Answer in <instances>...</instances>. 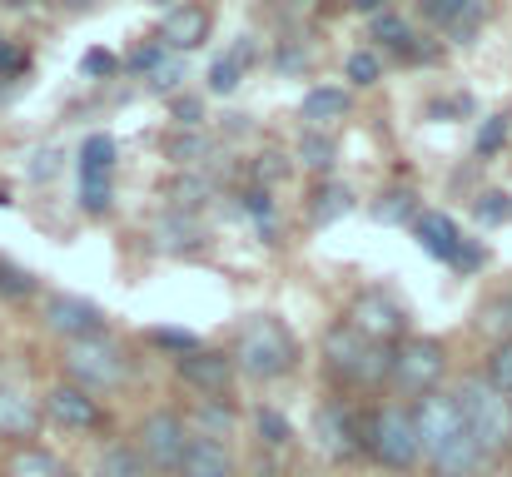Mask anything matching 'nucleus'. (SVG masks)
<instances>
[{
	"label": "nucleus",
	"mask_w": 512,
	"mask_h": 477,
	"mask_svg": "<svg viewBox=\"0 0 512 477\" xmlns=\"http://www.w3.org/2000/svg\"><path fill=\"white\" fill-rule=\"evenodd\" d=\"M413 423H418V443H423V468L433 477H478L488 463L468 433V418L458 408L453 393H428L413 403Z\"/></svg>",
	"instance_id": "1"
},
{
	"label": "nucleus",
	"mask_w": 512,
	"mask_h": 477,
	"mask_svg": "<svg viewBox=\"0 0 512 477\" xmlns=\"http://www.w3.org/2000/svg\"><path fill=\"white\" fill-rule=\"evenodd\" d=\"M463 418H468V433L478 443V453L493 463V458H508L512 453V398H503L488 378H463L453 388Z\"/></svg>",
	"instance_id": "2"
},
{
	"label": "nucleus",
	"mask_w": 512,
	"mask_h": 477,
	"mask_svg": "<svg viewBox=\"0 0 512 477\" xmlns=\"http://www.w3.org/2000/svg\"><path fill=\"white\" fill-rule=\"evenodd\" d=\"M363 453H368L373 463H383L388 473H413V468H423V443H418L413 408H403V403L373 408L368 423H363Z\"/></svg>",
	"instance_id": "3"
},
{
	"label": "nucleus",
	"mask_w": 512,
	"mask_h": 477,
	"mask_svg": "<svg viewBox=\"0 0 512 477\" xmlns=\"http://www.w3.org/2000/svg\"><path fill=\"white\" fill-rule=\"evenodd\" d=\"M324 363L329 373L343 378L348 388H373L393 373V348L388 343H373L368 333H358L353 323H339L329 338H324Z\"/></svg>",
	"instance_id": "4"
},
{
	"label": "nucleus",
	"mask_w": 512,
	"mask_h": 477,
	"mask_svg": "<svg viewBox=\"0 0 512 477\" xmlns=\"http://www.w3.org/2000/svg\"><path fill=\"white\" fill-rule=\"evenodd\" d=\"M299 363V338L279 318H249L234 338V368L249 378H284Z\"/></svg>",
	"instance_id": "5"
},
{
	"label": "nucleus",
	"mask_w": 512,
	"mask_h": 477,
	"mask_svg": "<svg viewBox=\"0 0 512 477\" xmlns=\"http://www.w3.org/2000/svg\"><path fill=\"white\" fill-rule=\"evenodd\" d=\"M189 443H194L189 423L179 413H165V408L160 413H145V423L135 428V448H140V458L150 463L155 477H179Z\"/></svg>",
	"instance_id": "6"
},
{
	"label": "nucleus",
	"mask_w": 512,
	"mask_h": 477,
	"mask_svg": "<svg viewBox=\"0 0 512 477\" xmlns=\"http://www.w3.org/2000/svg\"><path fill=\"white\" fill-rule=\"evenodd\" d=\"M443 368H448V348L438 338H403L393 348V373L388 378L403 398H428V393H438Z\"/></svg>",
	"instance_id": "7"
},
{
	"label": "nucleus",
	"mask_w": 512,
	"mask_h": 477,
	"mask_svg": "<svg viewBox=\"0 0 512 477\" xmlns=\"http://www.w3.org/2000/svg\"><path fill=\"white\" fill-rule=\"evenodd\" d=\"M65 373H70L75 388L105 393V388H120L130 368H125V353H120L110 338H80V343H70V353H65Z\"/></svg>",
	"instance_id": "8"
},
{
	"label": "nucleus",
	"mask_w": 512,
	"mask_h": 477,
	"mask_svg": "<svg viewBox=\"0 0 512 477\" xmlns=\"http://www.w3.org/2000/svg\"><path fill=\"white\" fill-rule=\"evenodd\" d=\"M348 323H353L358 333H368L373 343H393V338H403L408 314H403V304H398L393 294H383V289H368V294H358V299H353Z\"/></svg>",
	"instance_id": "9"
},
{
	"label": "nucleus",
	"mask_w": 512,
	"mask_h": 477,
	"mask_svg": "<svg viewBox=\"0 0 512 477\" xmlns=\"http://www.w3.org/2000/svg\"><path fill=\"white\" fill-rule=\"evenodd\" d=\"M45 418L55 428H70V433H85V428H100V403L95 393L75 388V383H55L45 393Z\"/></svg>",
	"instance_id": "10"
},
{
	"label": "nucleus",
	"mask_w": 512,
	"mask_h": 477,
	"mask_svg": "<svg viewBox=\"0 0 512 477\" xmlns=\"http://www.w3.org/2000/svg\"><path fill=\"white\" fill-rule=\"evenodd\" d=\"M179 378H184L194 393H204V398H224V393L234 388V358L209 353V348H194V353L179 358Z\"/></svg>",
	"instance_id": "11"
},
{
	"label": "nucleus",
	"mask_w": 512,
	"mask_h": 477,
	"mask_svg": "<svg viewBox=\"0 0 512 477\" xmlns=\"http://www.w3.org/2000/svg\"><path fill=\"white\" fill-rule=\"evenodd\" d=\"M45 328H50V333H65L70 343H80V338H100V309L85 304V299L55 294V299H45Z\"/></svg>",
	"instance_id": "12"
},
{
	"label": "nucleus",
	"mask_w": 512,
	"mask_h": 477,
	"mask_svg": "<svg viewBox=\"0 0 512 477\" xmlns=\"http://www.w3.org/2000/svg\"><path fill=\"white\" fill-rule=\"evenodd\" d=\"M319 443H324L329 458H353V453H363V423L334 403V408L319 413Z\"/></svg>",
	"instance_id": "13"
},
{
	"label": "nucleus",
	"mask_w": 512,
	"mask_h": 477,
	"mask_svg": "<svg viewBox=\"0 0 512 477\" xmlns=\"http://www.w3.org/2000/svg\"><path fill=\"white\" fill-rule=\"evenodd\" d=\"M40 433V408L35 398H25L20 388H0V438H10L15 448L30 443Z\"/></svg>",
	"instance_id": "14"
},
{
	"label": "nucleus",
	"mask_w": 512,
	"mask_h": 477,
	"mask_svg": "<svg viewBox=\"0 0 512 477\" xmlns=\"http://www.w3.org/2000/svg\"><path fill=\"white\" fill-rule=\"evenodd\" d=\"M179 477H234V453H229V443H224V438H199V433H194Z\"/></svg>",
	"instance_id": "15"
},
{
	"label": "nucleus",
	"mask_w": 512,
	"mask_h": 477,
	"mask_svg": "<svg viewBox=\"0 0 512 477\" xmlns=\"http://www.w3.org/2000/svg\"><path fill=\"white\" fill-rule=\"evenodd\" d=\"M204 40H209V15H204L199 5H174L170 15H165L160 45H170V50H194V45H204Z\"/></svg>",
	"instance_id": "16"
},
{
	"label": "nucleus",
	"mask_w": 512,
	"mask_h": 477,
	"mask_svg": "<svg viewBox=\"0 0 512 477\" xmlns=\"http://www.w3.org/2000/svg\"><path fill=\"white\" fill-rule=\"evenodd\" d=\"M413 234H418V244L433 254V259H458V249H463V239H458V224L448 219V214H418L413 219Z\"/></svg>",
	"instance_id": "17"
},
{
	"label": "nucleus",
	"mask_w": 512,
	"mask_h": 477,
	"mask_svg": "<svg viewBox=\"0 0 512 477\" xmlns=\"http://www.w3.org/2000/svg\"><path fill=\"white\" fill-rule=\"evenodd\" d=\"M5 477H70V468H65L50 448L20 443V448H10V458H5Z\"/></svg>",
	"instance_id": "18"
},
{
	"label": "nucleus",
	"mask_w": 512,
	"mask_h": 477,
	"mask_svg": "<svg viewBox=\"0 0 512 477\" xmlns=\"http://www.w3.org/2000/svg\"><path fill=\"white\" fill-rule=\"evenodd\" d=\"M95 477H155V473H150V463L140 458L135 443H110L100 453V463H95Z\"/></svg>",
	"instance_id": "19"
},
{
	"label": "nucleus",
	"mask_w": 512,
	"mask_h": 477,
	"mask_svg": "<svg viewBox=\"0 0 512 477\" xmlns=\"http://www.w3.org/2000/svg\"><path fill=\"white\" fill-rule=\"evenodd\" d=\"M348 115V95L343 90H309V100H304V120L319 130V125H334Z\"/></svg>",
	"instance_id": "20"
},
{
	"label": "nucleus",
	"mask_w": 512,
	"mask_h": 477,
	"mask_svg": "<svg viewBox=\"0 0 512 477\" xmlns=\"http://www.w3.org/2000/svg\"><path fill=\"white\" fill-rule=\"evenodd\" d=\"M80 174H115V140L110 135H90L80 145Z\"/></svg>",
	"instance_id": "21"
},
{
	"label": "nucleus",
	"mask_w": 512,
	"mask_h": 477,
	"mask_svg": "<svg viewBox=\"0 0 512 477\" xmlns=\"http://www.w3.org/2000/svg\"><path fill=\"white\" fill-rule=\"evenodd\" d=\"M110 194H115V174H80V204L90 214H105Z\"/></svg>",
	"instance_id": "22"
},
{
	"label": "nucleus",
	"mask_w": 512,
	"mask_h": 477,
	"mask_svg": "<svg viewBox=\"0 0 512 477\" xmlns=\"http://www.w3.org/2000/svg\"><path fill=\"white\" fill-rule=\"evenodd\" d=\"M488 383H493L503 398H512V338H503V343L488 353Z\"/></svg>",
	"instance_id": "23"
},
{
	"label": "nucleus",
	"mask_w": 512,
	"mask_h": 477,
	"mask_svg": "<svg viewBox=\"0 0 512 477\" xmlns=\"http://www.w3.org/2000/svg\"><path fill=\"white\" fill-rule=\"evenodd\" d=\"M423 10H428L438 25H458V20H463V15H473L478 5H473V0H423Z\"/></svg>",
	"instance_id": "24"
},
{
	"label": "nucleus",
	"mask_w": 512,
	"mask_h": 477,
	"mask_svg": "<svg viewBox=\"0 0 512 477\" xmlns=\"http://www.w3.org/2000/svg\"><path fill=\"white\" fill-rule=\"evenodd\" d=\"M503 145H508V120H503V115H493V120L478 130V155H498Z\"/></svg>",
	"instance_id": "25"
},
{
	"label": "nucleus",
	"mask_w": 512,
	"mask_h": 477,
	"mask_svg": "<svg viewBox=\"0 0 512 477\" xmlns=\"http://www.w3.org/2000/svg\"><path fill=\"white\" fill-rule=\"evenodd\" d=\"M234 85H239V60H219V65L209 70V90H214V95H229Z\"/></svg>",
	"instance_id": "26"
},
{
	"label": "nucleus",
	"mask_w": 512,
	"mask_h": 477,
	"mask_svg": "<svg viewBox=\"0 0 512 477\" xmlns=\"http://www.w3.org/2000/svg\"><path fill=\"white\" fill-rule=\"evenodd\" d=\"M0 294H10V299H25L30 294V279L15 264H5V259H0Z\"/></svg>",
	"instance_id": "27"
},
{
	"label": "nucleus",
	"mask_w": 512,
	"mask_h": 477,
	"mask_svg": "<svg viewBox=\"0 0 512 477\" xmlns=\"http://www.w3.org/2000/svg\"><path fill=\"white\" fill-rule=\"evenodd\" d=\"M508 214H512V199H508V194H483V199H478V219L498 224V219H508Z\"/></svg>",
	"instance_id": "28"
},
{
	"label": "nucleus",
	"mask_w": 512,
	"mask_h": 477,
	"mask_svg": "<svg viewBox=\"0 0 512 477\" xmlns=\"http://www.w3.org/2000/svg\"><path fill=\"white\" fill-rule=\"evenodd\" d=\"M348 80H353V85H373V80H378V60L358 50V55L348 60Z\"/></svg>",
	"instance_id": "29"
},
{
	"label": "nucleus",
	"mask_w": 512,
	"mask_h": 477,
	"mask_svg": "<svg viewBox=\"0 0 512 477\" xmlns=\"http://www.w3.org/2000/svg\"><path fill=\"white\" fill-rule=\"evenodd\" d=\"M259 433H264V443H269V448L289 443V423H284L279 413H259Z\"/></svg>",
	"instance_id": "30"
},
{
	"label": "nucleus",
	"mask_w": 512,
	"mask_h": 477,
	"mask_svg": "<svg viewBox=\"0 0 512 477\" xmlns=\"http://www.w3.org/2000/svg\"><path fill=\"white\" fill-rule=\"evenodd\" d=\"M373 35H378V40H393V45H403V40H408V30H403V20H398V15H373Z\"/></svg>",
	"instance_id": "31"
},
{
	"label": "nucleus",
	"mask_w": 512,
	"mask_h": 477,
	"mask_svg": "<svg viewBox=\"0 0 512 477\" xmlns=\"http://www.w3.org/2000/svg\"><path fill=\"white\" fill-rule=\"evenodd\" d=\"M150 338H155L160 348H179V353H194V348H199V343H194L189 333H174V328H155Z\"/></svg>",
	"instance_id": "32"
},
{
	"label": "nucleus",
	"mask_w": 512,
	"mask_h": 477,
	"mask_svg": "<svg viewBox=\"0 0 512 477\" xmlns=\"http://www.w3.org/2000/svg\"><path fill=\"white\" fill-rule=\"evenodd\" d=\"M304 159H309L314 169H329V159H334V145H329V140H314V135H309V140H304Z\"/></svg>",
	"instance_id": "33"
},
{
	"label": "nucleus",
	"mask_w": 512,
	"mask_h": 477,
	"mask_svg": "<svg viewBox=\"0 0 512 477\" xmlns=\"http://www.w3.org/2000/svg\"><path fill=\"white\" fill-rule=\"evenodd\" d=\"M85 70H95V75H105V70H115V60H110L105 50H90V55H85Z\"/></svg>",
	"instance_id": "34"
},
{
	"label": "nucleus",
	"mask_w": 512,
	"mask_h": 477,
	"mask_svg": "<svg viewBox=\"0 0 512 477\" xmlns=\"http://www.w3.org/2000/svg\"><path fill=\"white\" fill-rule=\"evenodd\" d=\"M204 145L199 140H170V155H179V159H189V155H199Z\"/></svg>",
	"instance_id": "35"
},
{
	"label": "nucleus",
	"mask_w": 512,
	"mask_h": 477,
	"mask_svg": "<svg viewBox=\"0 0 512 477\" xmlns=\"http://www.w3.org/2000/svg\"><path fill=\"white\" fill-rule=\"evenodd\" d=\"M174 110H179V120H184V125H194V115H199V105H194V100H179Z\"/></svg>",
	"instance_id": "36"
},
{
	"label": "nucleus",
	"mask_w": 512,
	"mask_h": 477,
	"mask_svg": "<svg viewBox=\"0 0 512 477\" xmlns=\"http://www.w3.org/2000/svg\"><path fill=\"white\" fill-rule=\"evenodd\" d=\"M358 10H368V15H383V0H353Z\"/></svg>",
	"instance_id": "37"
},
{
	"label": "nucleus",
	"mask_w": 512,
	"mask_h": 477,
	"mask_svg": "<svg viewBox=\"0 0 512 477\" xmlns=\"http://www.w3.org/2000/svg\"><path fill=\"white\" fill-rule=\"evenodd\" d=\"M5 65H10V50H5V40H0V70H5Z\"/></svg>",
	"instance_id": "38"
},
{
	"label": "nucleus",
	"mask_w": 512,
	"mask_h": 477,
	"mask_svg": "<svg viewBox=\"0 0 512 477\" xmlns=\"http://www.w3.org/2000/svg\"><path fill=\"white\" fill-rule=\"evenodd\" d=\"M0 5H10V10H25V5H30V0H0Z\"/></svg>",
	"instance_id": "39"
}]
</instances>
